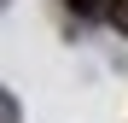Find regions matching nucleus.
Returning a JSON list of instances; mask_svg holds the SVG:
<instances>
[{"mask_svg":"<svg viewBox=\"0 0 128 123\" xmlns=\"http://www.w3.org/2000/svg\"><path fill=\"white\" fill-rule=\"evenodd\" d=\"M111 24H116V29L128 35V0H111Z\"/></svg>","mask_w":128,"mask_h":123,"instance_id":"1","label":"nucleus"},{"mask_svg":"<svg viewBox=\"0 0 128 123\" xmlns=\"http://www.w3.org/2000/svg\"><path fill=\"white\" fill-rule=\"evenodd\" d=\"M64 6H70V12H99L105 0H64ZM105 12H111V6H105Z\"/></svg>","mask_w":128,"mask_h":123,"instance_id":"2","label":"nucleus"}]
</instances>
